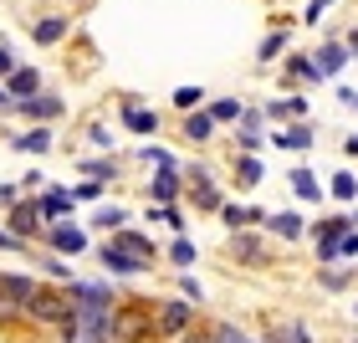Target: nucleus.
<instances>
[{
	"instance_id": "33",
	"label": "nucleus",
	"mask_w": 358,
	"mask_h": 343,
	"mask_svg": "<svg viewBox=\"0 0 358 343\" xmlns=\"http://www.w3.org/2000/svg\"><path fill=\"white\" fill-rule=\"evenodd\" d=\"M179 292H185V302H189V307H200V302H205V287H200V282H194V276H189V272H185V276H179Z\"/></svg>"
},
{
	"instance_id": "27",
	"label": "nucleus",
	"mask_w": 358,
	"mask_h": 343,
	"mask_svg": "<svg viewBox=\"0 0 358 343\" xmlns=\"http://www.w3.org/2000/svg\"><path fill=\"white\" fill-rule=\"evenodd\" d=\"M236 179H241V185H262V159H256V154H241V159H236Z\"/></svg>"
},
{
	"instance_id": "19",
	"label": "nucleus",
	"mask_w": 358,
	"mask_h": 343,
	"mask_svg": "<svg viewBox=\"0 0 358 343\" xmlns=\"http://www.w3.org/2000/svg\"><path fill=\"white\" fill-rule=\"evenodd\" d=\"M205 113H210V123H241L246 103H241V97H215V103H210Z\"/></svg>"
},
{
	"instance_id": "46",
	"label": "nucleus",
	"mask_w": 358,
	"mask_h": 343,
	"mask_svg": "<svg viewBox=\"0 0 358 343\" xmlns=\"http://www.w3.org/2000/svg\"><path fill=\"white\" fill-rule=\"evenodd\" d=\"M343 149H348V154H353V159H358V134H353V139H348V144H343Z\"/></svg>"
},
{
	"instance_id": "6",
	"label": "nucleus",
	"mask_w": 358,
	"mask_h": 343,
	"mask_svg": "<svg viewBox=\"0 0 358 343\" xmlns=\"http://www.w3.org/2000/svg\"><path fill=\"white\" fill-rule=\"evenodd\" d=\"M123 128H128V134H143V139H149V134H159V113L154 108H143L138 103V97H123Z\"/></svg>"
},
{
	"instance_id": "25",
	"label": "nucleus",
	"mask_w": 358,
	"mask_h": 343,
	"mask_svg": "<svg viewBox=\"0 0 358 343\" xmlns=\"http://www.w3.org/2000/svg\"><path fill=\"white\" fill-rule=\"evenodd\" d=\"M92 225H97V231H123V225H128V210H123V205H103V210L92 216Z\"/></svg>"
},
{
	"instance_id": "10",
	"label": "nucleus",
	"mask_w": 358,
	"mask_h": 343,
	"mask_svg": "<svg viewBox=\"0 0 358 343\" xmlns=\"http://www.w3.org/2000/svg\"><path fill=\"white\" fill-rule=\"evenodd\" d=\"M97 256H103V267H108L113 276H143V272L154 267V261H138V256H128V251H118V246H113V241H108V246L97 251Z\"/></svg>"
},
{
	"instance_id": "50",
	"label": "nucleus",
	"mask_w": 358,
	"mask_h": 343,
	"mask_svg": "<svg viewBox=\"0 0 358 343\" xmlns=\"http://www.w3.org/2000/svg\"><path fill=\"white\" fill-rule=\"evenodd\" d=\"M353 220H358V216H353Z\"/></svg>"
},
{
	"instance_id": "9",
	"label": "nucleus",
	"mask_w": 358,
	"mask_h": 343,
	"mask_svg": "<svg viewBox=\"0 0 358 343\" xmlns=\"http://www.w3.org/2000/svg\"><path fill=\"white\" fill-rule=\"evenodd\" d=\"M0 88H6L10 103H26V97H36V92H41V72H36V67H15Z\"/></svg>"
},
{
	"instance_id": "35",
	"label": "nucleus",
	"mask_w": 358,
	"mask_h": 343,
	"mask_svg": "<svg viewBox=\"0 0 358 343\" xmlns=\"http://www.w3.org/2000/svg\"><path fill=\"white\" fill-rule=\"evenodd\" d=\"M236 144H241V149H246V154H256V149H262V134H256V128H241V134H236Z\"/></svg>"
},
{
	"instance_id": "3",
	"label": "nucleus",
	"mask_w": 358,
	"mask_h": 343,
	"mask_svg": "<svg viewBox=\"0 0 358 343\" xmlns=\"http://www.w3.org/2000/svg\"><path fill=\"white\" fill-rule=\"evenodd\" d=\"M36 292V276H21V272H0V323H21L26 318V302Z\"/></svg>"
},
{
	"instance_id": "40",
	"label": "nucleus",
	"mask_w": 358,
	"mask_h": 343,
	"mask_svg": "<svg viewBox=\"0 0 358 343\" xmlns=\"http://www.w3.org/2000/svg\"><path fill=\"white\" fill-rule=\"evenodd\" d=\"M179 343H215V333H210V328H189Z\"/></svg>"
},
{
	"instance_id": "1",
	"label": "nucleus",
	"mask_w": 358,
	"mask_h": 343,
	"mask_svg": "<svg viewBox=\"0 0 358 343\" xmlns=\"http://www.w3.org/2000/svg\"><path fill=\"white\" fill-rule=\"evenodd\" d=\"M26 318L46 323V328H67V323H77V302H72L67 282H57V287L36 282V292H31V302H26Z\"/></svg>"
},
{
	"instance_id": "7",
	"label": "nucleus",
	"mask_w": 358,
	"mask_h": 343,
	"mask_svg": "<svg viewBox=\"0 0 358 343\" xmlns=\"http://www.w3.org/2000/svg\"><path fill=\"white\" fill-rule=\"evenodd\" d=\"M46 246L57 256H83L87 251V231L83 225H52V231H46Z\"/></svg>"
},
{
	"instance_id": "14",
	"label": "nucleus",
	"mask_w": 358,
	"mask_h": 343,
	"mask_svg": "<svg viewBox=\"0 0 358 343\" xmlns=\"http://www.w3.org/2000/svg\"><path fill=\"white\" fill-rule=\"evenodd\" d=\"M6 231H10V236L26 246V241L41 231V216H36V205H31V200H26V205H15V210H10V225H6Z\"/></svg>"
},
{
	"instance_id": "48",
	"label": "nucleus",
	"mask_w": 358,
	"mask_h": 343,
	"mask_svg": "<svg viewBox=\"0 0 358 343\" xmlns=\"http://www.w3.org/2000/svg\"><path fill=\"white\" fill-rule=\"evenodd\" d=\"M241 343H251V338H241Z\"/></svg>"
},
{
	"instance_id": "45",
	"label": "nucleus",
	"mask_w": 358,
	"mask_h": 343,
	"mask_svg": "<svg viewBox=\"0 0 358 343\" xmlns=\"http://www.w3.org/2000/svg\"><path fill=\"white\" fill-rule=\"evenodd\" d=\"M266 343H292V333H287V328H271V333H266Z\"/></svg>"
},
{
	"instance_id": "23",
	"label": "nucleus",
	"mask_w": 358,
	"mask_h": 343,
	"mask_svg": "<svg viewBox=\"0 0 358 343\" xmlns=\"http://www.w3.org/2000/svg\"><path fill=\"white\" fill-rule=\"evenodd\" d=\"M262 118H307V103L302 97H276V103H266Z\"/></svg>"
},
{
	"instance_id": "49",
	"label": "nucleus",
	"mask_w": 358,
	"mask_h": 343,
	"mask_svg": "<svg viewBox=\"0 0 358 343\" xmlns=\"http://www.w3.org/2000/svg\"><path fill=\"white\" fill-rule=\"evenodd\" d=\"M353 313H358V307H353Z\"/></svg>"
},
{
	"instance_id": "16",
	"label": "nucleus",
	"mask_w": 358,
	"mask_h": 343,
	"mask_svg": "<svg viewBox=\"0 0 358 343\" xmlns=\"http://www.w3.org/2000/svg\"><path fill=\"white\" fill-rule=\"evenodd\" d=\"M149 195H154V205H174V200H179V174H174V169H154Z\"/></svg>"
},
{
	"instance_id": "2",
	"label": "nucleus",
	"mask_w": 358,
	"mask_h": 343,
	"mask_svg": "<svg viewBox=\"0 0 358 343\" xmlns=\"http://www.w3.org/2000/svg\"><path fill=\"white\" fill-rule=\"evenodd\" d=\"M108 328H113V343H143L154 333V307L149 302H113Z\"/></svg>"
},
{
	"instance_id": "32",
	"label": "nucleus",
	"mask_w": 358,
	"mask_h": 343,
	"mask_svg": "<svg viewBox=\"0 0 358 343\" xmlns=\"http://www.w3.org/2000/svg\"><path fill=\"white\" fill-rule=\"evenodd\" d=\"M143 164H154V169H174V154H169V149H159V144H149V149H143Z\"/></svg>"
},
{
	"instance_id": "8",
	"label": "nucleus",
	"mask_w": 358,
	"mask_h": 343,
	"mask_svg": "<svg viewBox=\"0 0 358 343\" xmlns=\"http://www.w3.org/2000/svg\"><path fill=\"white\" fill-rule=\"evenodd\" d=\"M189 195H194L200 210H220V190H215V179H210L205 164H189Z\"/></svg>"
},
{
	"instance_id": "31",
	"label": "nucleus",
	"mask_w": 358,
	"mask_h": 343,
	"mask_svg": "<svg viewBox=\"0 0 358 343\" xmlns=\"http://www.w3.org/2000/svg\"><path fill=\"white\" fill-rule=\"evenodd\" d=\"M333 195H338V200H353V195H358V179L343 169V174H333V185H328Z\"/></svg>"
},
{
	"instance_id": "37",
	"label": "nucleus",
	"mask_w": 358,
	"mask_h": 343,
	"mask_svg": "<svg viewBox=\"0 0 358 343\" xmlns=\"http://www.w3.org/2000/svg\"><path fill=\"white\" fill-rule=\"evenodd\" d=\"M97 195H103V185H97V179H83V185L72 190V200H97Z\"/></svg>"
},
{
	"instance_id": "22",
	"label": "nucleus",
	"mask_w": 358,
	"mask_h": 343,
	"mask_svg": "<svg viewBox=\"0 0 358 343\" xmlns=\"http://www.w3.org/2000/svg\"><path fill=\"white\" fill-rule=\"evenodd\" d=\"M276 149H307V144H313V128L307 123H297V128H276Z\"/></svg>"
},
{
	"instance_id": "34",
	"label": "nucleus",
	"mask_w": 358,
	"mask_h": 343,
	"mask_svg": "<svg viewBox=\"0 0 358 343\" xmlns=\"http://www.w3.org/2000/svg\"><path fill=\"white\" fill-rule=\"evenodd\" d=\"M287 67H292V77H302V83H317V67H313L307 57H292Z\"/></svg>"
},
{
	"instance_id": "38",
	"label": "nucleus",
	"mask_w": 358,
	"mask_h": 343,
	"mask_svg": "<svg viewBox=\"0 0 358 343\" xmlns=\"http://www.w3.org/2000/svg\"><path fill=\"white\" fill-rule=\"evenodd\" d=\"M338 256H358V231H343V236H338Z\"/></svg>"
},
{
	"instance_id": "29",
	"label": "nucleus",
	"mask_w": 358,
	"mask_h": 343,
	"mask_svg": "<svg viewBox=\"0 0 358 343\" xmlns=\"http://www.w3.org/2000/svg\"><path fill=\"white\" fill-rule=\"evenodd\" d=\"M169 261H174V267H194V241L189 236H174V246H169Z\"/></svg>"
},
{
	"instance_id": "4",
	"label": "nucleus",
	"mask_w": 358,
	"mask_h": 343,
	"mask_svg": "<svg viewBox=\"0 0 358 343\" xmlns=\"http://www.w3.org/2000/svg\"><path fill=\"white\" fill-rule=\"evenodd\" d=\"M189 323H194V307L179 298V302H159L154 307V333L159 338H185L189 333Z\"/></svg>"
},
{
	"instance_id": "15",
	"label": "nucleus",
	"mask_w": 358,
	"mask_h": 343,
	"mask_svg": "<svg viewBox=\"0 0 358 343\" xmlns=\"http://www.w3.org/2000/svg\"><path fill=\"white\" fill-rule=\"evenodd\" d=\"M113 246L128 251V256H138V261H154V241L138 236V231H128V225H123V231H113Z\"/></svg>"
},
{
	"instance_id": "41",
	"label": "nucleus",
	"mask_w": 358,
	"mask_h": 343,
	"mask_svg": "<svg viewBox=\"0 0 358 343\" xmlns=\"http://www.w3.org/2000/svg\"><path fill=\"white\" fill-rule=\"evenodd\" d=\"M287 333H292V343H313V333H307V323H287Z\"/></svg>"
},
{
	"instance_id": "47",
	"label": "nucleus",
	"mask_w": 358,
	"mask_h": 343,
	"mask_svg": "<svg viewBox=\"0 0 358 343\" xmlns=\"http://www.w3.org/2000/svg\"><path fill=\"white\" fill-rule=\"evenodd\" d=\"M0 108H10V97H6V88H0Z\"/></svg>"
},
{
	"instance_id": "21",
	"label": "nucleus",
	"mask_w": 358,
	"mask_h": 343,
	"mask_svg": "<svg viewBox=\"0 0 358 343\" xmlns=\"http://www.w3.org/2000/svg\"><path fill=\"white\" fill-rule=\"evenodd\" d=\"M266 225H271V231H276V236H282V241H297V236L307 231V225H302V216H297V210H282V216H266Z\"/></svg>"
},
{
	"instance_id": "17",
	"label": "nucleus",
	"mask_w": 358,
	"mask_h": 343,
	"mask_svg": "<svg viewBox=\"0 0 358 343\" xmlns=\"http://www.w3.org/2000/svg\"><path fill=\"white\" fill-rule=\"evenodd\" d=\"M67 31H72V21H67V15H46V21H36V26H31V41L57 46L62 36H67Z\"/></svg>"
},
{
	"instance_id": "26",
	"label": "nucleus",
	"mask_w": 358,
	"mask_h": 343,
	"mask_svg": "<svg viewBox=\"0 0 358 343\" xmlns=\"http://www.w3.org/2000/svg\"><path fill=\"white\" fill-rule=\"evenodd\" d=\"M174 108H179V113L205 108V88H200V83H194V88H189V83H185V88H174Z\"/></svg>"
},
{
	"instance_id": "30",
	"label": "nucleus",
	"mask_w": 358,
	"mask_h": 343,
	"mask_svg": "<svg viewBox=\"0 0 358 343\" xmlns=\"http://www.w3.org/2000/svg\"><path fill=\"white\" fill-rule=\"evenodd\" d=\"M83 169L97 179V185H108V179H118V164L113 159H83Z\"/></svg>"
},
{
	"instance_id": "11",
	"label": "nucleus",
	"mask_w": 358,
	"mask_h": 343,
	"mask_svg": "<svg viewBox=\"0 0 358 343\" xmlns=\"http://www.w3.org/2000/svg\"><path fill=\"white\" fill-rule=\"evenodd\" d=\"M231 256H236V261H246V267H266V261H271L266 241H262V236H251V231H236V241H231Z\"/></svg>"
},
{
	"instance_id": "5",
	"label": "nucleus",
	"mask_w": 358,
	"mask_h": 343,
	"mask_svg": "<svg viewBox=\"0 0 358 343\" xmlns=\"http://www.w3.org/2000/svg\"><path fill=\"white\" fill-rule=\"evenodd\" d=\"M15 113H21V118H31V123H52V118H62V108H67V103H62V97L57 92H36V97H26V103H10Z\"/></svg>"
},
{
	"instance_id": "28",
	"label": "nucleus",
	"mask_w": 358,
	"mask_h": 343,
	"mask_svg": "<svg viewBox=\"0 0 358 343\" xmlns=\"http://www.w3.org/2000/svg\"><path fill=\"white\" fill-rule=\"evenodd\" d=\"M287 46V31H271V36H262V46H256V62H276Z\"/></svg>"
},
{
	"instance_id": "13",
	"label": "nucleus",
	"mask_w": 358,
	"mask_h": 343,
	"mask_svg": "<svg viewBox=\"0 0 358 343\" xmlns=\"http://www.w3.org/2000/svg\"><path fill=\"white\" fill-rule=\"evenodd\" d=\"M313 67H317V83H328V77H338V72L348 67V46H343V41H328V46H322V52L313 57Z\"/></svg>"
},
{
	"instance_id": "18",
	"label": "nucleus",
	"mask_w": 358,
	"mask_h": 343,
	"mask_svg": "<svg viewBox=\"0 0 358 343\" xmlns=\"http://www.w3.org/2000/svg\"><path fill=\"white\" fill-rule=\"evenodd\" d=\"M10 149H21V154H46V149H52V128H26V134H15L10 139Z\"/></svg>"
},
{
	"instance_id": "20",
	"label": "nucleus",
	"mask_w": 358,
	"mask_h": 343,
	"mask_svg": "<svg viewBox=\"0 0 358 343\" xmlns=\"http://www.w3.org/2000/svg\"><path fill=\"white\" fill-rule=\"evenodd\" d=\"M210 134H215V123H210V113H205V108L185 113V139H189V144H205Z\"/></svg>"
},
{
	"instance_id": "51",
	"label": "nucleus",
	"mask_w": 358,
	"mask_h": 343,
	"mask_svg": "<svg viewBox=\"0 0 358 343\" xmlns=\"http://www.w3.org/2000/svg\"><path fill=\"white\" fill-rule=\"evenodd\" d=\"M353 343H358V338H353Z\"/></svg>"
},
{
	"instance_id": "36",
	"label": "nucleus",
	"mask_w": 358,
	"mask_h": 343,
	"mask_svg": "<svg viewBox=\"0 0 358 343\" xmlns=\"http://www.w3.org/2000/svg\"><path fill=\"white\" fill-rule=\"evenodd\" d=\"M328 6H333V0H307L302 21H307V26H317V21H322V10H328Z\"/></svg>"
},
{
	"instance_id": "43",
	"label": "nucleus",
	"mask_w": 358,
	"mask_h": 343,
	"mask_svg": "<svg viewBox=\"0 0 358 343\" xmlns=\"http://www.w3.org/2000/svg\"><path fill=\"white\" fill-rule=\"evenodd\" d=\"M10 72H15V57L6 52V46H0V77H10Z\"/></svg>"
},
{
	"instance_id": "42",
	"label": "nucleus",
	"mask_w": 358,
	"mask_h": 343,
	"mask_svg": "<svg viewBox=\"0 0 358 343\" xmlns=\"http://www.w3.org/2000/svg\"><path fill=\"white\" fill-rule=\"evenodd\" d=\"M0 251H26V246H21V241H15V236L6 231V225H0Z\"/></svg>"
},
{
	"instance_id": "44",
	"label": "nucleus",
	"mask_w": 358,
	"mask_h": 343,
	"mask_svg": "<svg viewBox=\"0 0 358 343\" xmlns=\"http://www.w3.org/2000/svg\"><path fill=\"white\" fill-rule=\"evenodd\" d=\"M338 103H343V108H358V92H353V88H343V92H338Z\"/></svg>"
},
{
	"instance_id": "24",
	"label": "nucleus",
	"mask_w": 358,
	"mask_h": 343,
	"mask_svg": "<svg viewBox=\"0 0 358 343\" xmlns=\"http://www.w3.org/2000/svg\"><path fill=\"white\" fill-rule=\"evenodd\" d=\"M292 190H297V200H322V185L313 169H292Z\"/></svg>"
},
{
	"instance_id": "12",
	"label": "nucleus",
	"mask_w": 358,
	"mask_h": 343,
	"mask_svg": "<svg viewBox=\"0 0 358 343\" xmlns=\"http://www.w3.org/2000/svg\"><path fill=\"white\" fill-rule=\"evenodd\" d=\"M31 205H36V216L41 220H62V216H72V190H62V185H52V190H46L41 195V200H31Z\"/></svg>"
},
{
	"instance_id": "39",
	"label": "nucleus",
	"mask_w": 358,
	"mask_h": 343,
	"mask_svg": "<svg viewBox=\"0 0 358 343\" xmlns=\"http://www.w3.org/2000/svg\"><path fill=\"white\" fill-rule=\"evenodd\" d=\"M87 139L97 144V149H113V134H108V128H103V123H92V128H87Z\"/></svg>"
}]
</instances>
